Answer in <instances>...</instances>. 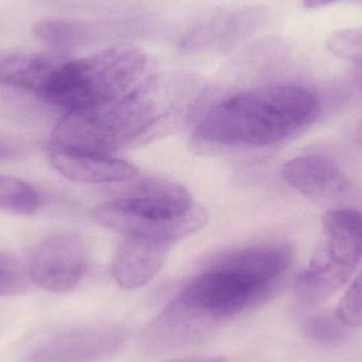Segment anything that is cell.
<instances>
[{
	"instance_id": "1",
	"label": "cell",
	"mask_w": 362,
	"mask_h": 362,
	"mask_svg": "<svg viewBox=\"0 0 362 362\" xmlns=\"http://www.w3.org/2000/svg\"><path fill=\"white\" fill-rule=\"evenodd\" d=\"M204 91V80L196 74H155L118 101L66 112L48 148L112 156L121 148L146 144L177 129L195 110Z\"/></svg>"
},
{
	"instance_id": "2",
	"label": "cell",
	"mask_w": 362,
	"mask_h": 362,
	"mask_svg": "<svg viewBox=\"0 0 362 362\" xmlns=\"http://www.w3.org/2000/svg\"><path fill=\"white\" fill-rule=\"evenodd\" d=\"M285 245L249 247L214 259L173 302L209 334L221 322L270 297L291 263Z\"/></svg>"
},
{
	"instance_id": "3",
	"label": "cell",
	"mask_w": 362,
	"mask_h": 362,
	"mask_svg": "<svg viewBox=\"0 0 362 362\" xmlns=\"http://www.w3.org/2000/svg\"><path fill=\"white\" fill-rule=\"evenodd\" d=\"M319 112L317 95L298 85L248 89L211 108L196 129L195 137L218 146H272L306 129Z\"/></svg>"
},
{
	"instance_id": "4",
	"label": "cell",
	"mask_w": 362,
	"mask_h": 362,
	"mask_svg": "<svg viewBox=\"0 0 362 362\" xmlns=\"http://www.w3.org/2000/svg\"><path fill=\"white\" fill-rule=\"evenodd\" d=\"M148 59L122 42L88 57L61 59L38 97L66 112L93 110L122 99L146 80Z\"/></svg>"
},
{
	"instance_id": "5",
	"label": "cell",
	"mask_w": 362,
	"mask_h": 362,
	"mask_svg": "<svg viewBox=\"0 0 362 362\" xmlns=\"http://www.w3.org/2000/svg\"><path fill=\"white\" fill-rule=\"evenodd\" d=\"M362 257V214L351 209L327 211L308 267L295 283L303 304L322 302L352 278Z\"/></svg>"
},
{
	"instance_id": "6",
	"label": "cell",
	"mask_w": 362,
	"mask_h": 362,
	"mask_svg": "<svg viewBox=\"0 0 362 362\" xmlns=\"http://www.w3.org/2000/svg\"><path fill=\"white\" fill-rule=\"evenodd\" d=\"M88 267V251L80 236L57 233L40 240L30 255V281L44 291L64 293L78 286Z\"/></svg>"
},
{
	"instance_id": "7",
	"label": "cell",
	"mask_w": 362,
	"mask_h": 362,
	"mask_svg": "<svg viewBox=\"0 0 362 362\" xmlns=\"http://www.w3.org/2000/svg\"><path fill=\"white\" fill-rule=\"evenodd\" d=\"M125 340L117 325L68 329L36 346L23 362H101L120 352Z\"/></svg>"
},
{
	"instance_id": "8",
	"label": "cell",
	"mask_w": 362,
	"mask_h": 362,
	"mask_svg": "<svg viewBox=\"0 0 362 362\" xmlns=\"http://www.w3.org/2000/svg\"><path fill=\"white\" fill-rule=\"evenodd\" d=\"M117 212L142 223H163L182 216L195 202L175 181L150 178L103 202Z\"/></svg>"
},
{
	"instance_id": "9",
	"label": "cell",
	"mask_w": 362,
	"mask_h": 362,
	"mask_svg": "<svg viewBox=\"0 0 362 362\" xmlns=\"http://www.w3.org/2000/svg\"><path fill=\"white\" fill-rule=\"evenodd\" d=\"M136 33L137 23L134 17L104 21L45 19L34 27V34L40 40L59 49L85 46L101 40H116L135 36Z\"/></svg>"
},
{
	"instance_id": "10",
	"label": "cell",
	"mask_w": 362,
	"mask_h": 362,
	"mask_svg": "<svg viewBox=\"0 0 362 362\" xmlns=\"http://www.w3.org/2000/svg\"><path fill=\"white\" fill-rule=\"evenodd\" d=\"M91 217L99 225L124 236H142L169 247L202 229L208 221L206 209L197 204H194L191 210L182 216L163 223L133 221L104 204L91 211Z\"/></svg>"
},
{
	"instance_id": "11",
	"label": "cell",
	"mask_w": 362,
	"mask_h": 362,
	"mask_svg": "<svg viewBox=\"0 0 362 362\" xmlns=\"http://www.w3.org/2000/svg\"><path fill=\"white\" fill-rule=\"evenodd\" d=\"M169 248L151 238L125 236L112 259L115 280L124 289L144 286L160 272Z\"/></svg>"
},
{
	"instance_id": "12",
	"label": "cell",
	"mask_w": 362,
	"mask_h": 362,
	"mask_svg": "<svg viewBox=\"0 0 362 362\" xmlns=\"http://www.w3.org/2000/svg\"><path fill=\"white\" fill-rule=\"evenodd\" d=\"M282 175L293 189L310 197H338L350 187L337 163L319 155L291 159L283 167Z\"/></svg>"
},
{
	"instance_id": "13",
	"label": "cell",
	"mask_w": 362,
	"mask_h": 362,
	"mask_svg": "<svg viewBox=\"0 0 362 362\" xmlns=\"http://www.w3.org/2000/svg\"><path fill=\"white\" fill-rule=\"evenodd\" d=\"M51 165L68 180L83 183H112L134 180L138 169L106 155L78 154L48 150Z\"/></svg>"
},
{
	"instance_id": "14",
	"label": "cell",
	"mask_w": 362,
	"mask_h": 362,
	"mask_svg": "<svg viewBox=\"0 0 362 362\" xmlns=\"http://www.w3.org/2000/svg\"><path fill=\"white\" fill-rule=\"evenodd\" d=\"M62 59L45 53L18 52L0 61V83L38 95Z\"/></svg>"
},
{
	"instance_id": "15",
	"label": "cell",
	"mask_w": 362,
	"mask_h": 362,
	"mask_svg": "<svg viewBox=\"0 0 362 362\" xmlns=\"http://www.w3.org/2000/svg\"><path fill=\"white\" fill-rule=\"evenodd\" d=\"M268 12L263 6H244L225 11L216 49L228 52L238 48L267 23Z\"/></svg>"
},
{
	"instance_id": "16",
	"label": "cell",
	"mask_w": 362,
	"mask_h": 362,
	"mask_svg": "<svg viewBox=\"0 0 362 362\" xmlns=\"http://www.w3.org/2000/svg\"><path fill=\"white\" fill-rule=\"evenodd\" d=\"M40 208V194L31 183L0 174V211L15 215H32Z\"/></svg>"
},
{
	"instance_id": "17",
	"label": "cell",
	"mask_w": 362,
	"mask_h": 362,
	"mask_svg": "<svg viewBox=\"0 0 362 362\" xmlns=\"http://www.w3.org/2000/svg\"><path fill=\"white\" fill-rule=\"evenodd\" d=\"M29 283L27 266L12 253L0 250V297L23 293Z\"/></svg>"
},
{
	"instance_id": "18",
	"label": "cell",
	"mask_w": 362,
	"mask_h": 362,
	"mask_svg": "<svg viewBox=\"0 0 362 362\" xmlns=\"http://www.w3.org/2000/svg\"><path fill=\"white\" fill-rule=\"evenodd\" d=\"M346 325L341 322L337 315L310 317L304 322L306 336L321 346L339 344L346 338Z\"/></svg>"
},
{
	"instance_id": "19",
	"label": "cell",
	"mask_w": 362,
	"mask_h": 362,
	"mask_svg": "<svg viewBox=\"0 0 362 362\" xmlns=\"http://www.w3.org/2000/svg\"><path fill=\"white\" fill-rule=\"evenodd\" d=\"M327 49L336 57L358 64L362 62V27L339 30L329 36Z\"/></svg>"
},
{
	"instance_id": "20",
	"label": "cell",
	"mask_w": 362,
	"mask_h": 362,
	"mask_svg": "<svg viewBox=\"0 0 362 362\" xmlns=\"http://www.w3.org/2000/svg\"><path fill=\"white\" fill-rule=\"evenodd\" d=\"M336 315L346 327H362V272L346 291Z\"/></svg>"
},
{
	"instance_id": "21",
	"label": "cell",
	"mask_w": 362,
	"mask_h": 362,
	"mask_svg": "<svg viewBox=\"0 0 362 362\" xmlns=\"http://www.w3.org/2000/svg\"><path fill=\"white\" fill-rule=\"evenodd\" d=\"M336 0H303V6L306 8H318L321 6H327Z\"/></svg>"
},
{
	"instance_id": "22",
	"label": "cell",
	"mask_w": 362,
	"mask_h": 362,
	"mask_svg": "<svg viewBox=\"0 0 362 362\" xmlns=\"http://www.w3.org/2000/svg\"><path fill=\"white\" fill-rule=\"evenodd\" d=\"M174 362H227V359L223 357H210V358L187 359V361Z\"/></svg>"
},
{
	"instance_id": "23",
	"label": "cell",
	"mask_w": 362,
	"mask_h": 362,
	"mask_svg": "<svg viewBox=\"0 0 362 362\" xmlns=\"http://www.w3.org/2000/svg\"><path fill=\"white\" fill-rule=\"evenodd\" d=\"M356 70H355V82H356L357 86H358L362 91V62L356 64Z\"/></svg>"
}]
</instances>
